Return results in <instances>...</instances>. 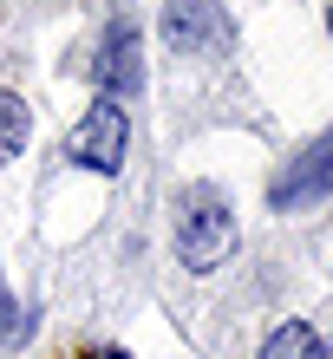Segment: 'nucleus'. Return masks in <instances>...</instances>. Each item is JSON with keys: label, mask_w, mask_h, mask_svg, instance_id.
I'll return each mask as SVG.
<instances>
[{"label": "nucleus", "mask_w": 333, "mask_h": 359, "mask_svg": "<svg viewBox=\"0 0 333 359\" xmlns=\"http://www.w3.org/2000/svg\"><path fill=\"white\" fill-rule=\"evenodd\" d=\"M327 189H333V137H314V144H307V151L275 177L268 203H275V209H301V203H320Z\"/></svg>", "instance_id": "20e7f679"}, {"label": "nucleus", "mask_w": 333, "mask_h": 359, "mask_svg": "<svg viewBox=\"0 0 333 359\" xmlns=\"http://www.w3.org/2000/svg\"><path fill=\"white\" fill-rule=\"evenodd\" d=\"M261 359H320V333L307 327V320H287V327H275V333H268Z\"/></svg>", "instance_id": "423d86ee"}, {"label": "nucleus", "mask_w": 333, "mask_h": 359, "mask_svg": "<svg viewBox=\"0 0 333 359\" xmlns=\"http://www.w3.org/2000/svg\"><path fill=\"white\" fill-rule=\"evenodd\" d=\"M86 359H124V353H118V346H92Z\"/></svg>", "instance_id": "1a4fd4ad"}, {"label": "nucleus", "mask_w": 333, "mask_h": 359, "mask_svg": "<svg viewBox=\"0 0 333 359\" xmlns=\"http://www.w3.org/2000/svg\"><path fill=\"white\" fill-rule=\"evenodd\" d=\"M327 27H333V13H327Z\"/></svg>", "instance_id": "9d476101"}, {"label": "nucleus", "mask_w": 333, "mask_h": 359, "mask_svg": "<svg viewBox=\"0 0 333 359\" xmlns=\"http://www.w3.org/2000/svg\"><path fill=\"white\" fill-rule=\"evenodd\" d=\"M92 86L98 98H124L144 86V66H137V20H111L105 39H98V59H92Z\"/></svg>", "instance_id": "7ed1b4c3"}, {"label": "nucleus", "mask_w": 333, "mask_h": 359, "mask_svg": "<svg viewBox=\"0 0 333 359\" xmlns=\"http://www.w3.org/2000/svg\"><path fill=\"white\" fill-rule=\"evenodd\" d=\"M124 144H131V111H124L118 98H92L86 118H79L72 137H66V157L79 163V170L118 177L124 170Z\"/></svg>", "instance_id": "f03ea898"}, {"label": "nucleus", "mask_w": 333, "mask_h": 359, "mask_svg": "<svg viewBox=\"0 0 333 359\" xmlns=\"http://www.w3.org/2000/svg\"><path fill=\"white\" fill-rule=\"evenodd\" d=\"M229 248H236V216H229V203L210 183H196L183 196V209H177V255H183V268L210 274Z\"/></svg>", "instance_id": "f257e3e1"}, {"label": "nucleus", "mask_w": 333, "mask_h": 359, "mask_svg": "<svg viewBox=\"0 0 333 359\" xmlns=\"http://www.w3.org/2000/svg\"><path fill=\"white\" fill-rule=\"evenodd\" d=\"M163 33H170L177 53H183V46H203V39L216 33V7H210V0H177L170 20H163Z\"/></svg>", "instance_id": "39448f33"}, {"label": "nucleus", "mask_w": 333, "mask_h": 359, "mask_svg": "<svg viewBox=\"0 0 333 359\" xmlns=\"http://www.w3.org/2000/svg\"><path fill=\"white\" fill-rule=\"evenodd\" d=\"M27 131H33L27 104H20L13 92H0V163H13L20 151H27Z\"/></svg>", "instance_id": "0eeeda50"}, {"label": "nucleus", "mask_w": 333, "mask_h": 359, "mask_svg": "<svg viewBox=\"0 0 333 359\" xmlns=\"http://www.w3.org/2000/svg\"><path fill=\"white\" fill-rule=\"evenodd\" d=\"M27 340V313L13 307V294H7V274H0V346H20Z\"/></svg>", "instance_id": "6e6552de"}]
</instances>
